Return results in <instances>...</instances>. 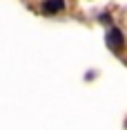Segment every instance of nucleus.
<instances>
[{
	"mask_svg": "<svg viewBox=\"0 0 127 130\" xmlns=\"http://www.w3.org/2000/svg\"><path fill=\"white\" fill-rule=\"evenodd\" d=\"M65 9V2L63 0H47L45 5H42V11L45 13H58Z\"/></svg>",
	"mask_w": 127,
	"mask_h": 130,
	"instance_id": "obj_1",
	"label": "nucleus"
},
{
	"mask_svg": "<svg viewBox=\"0 0 127 130\" xmlns=\"http://www.w3.org/2000/svg\"><path fill=\"white\" fill-rule=\"evenodd\" d=\"M123 43H125V38H123L120 29H116V27H114V29L109 31V45H118V47H120Z\"/></svg>",
	"mask_w": 127,
	"mask_h": 130,
	"instance_id": "obj_2",
	"label": "nucleus"
}]
</instances>
